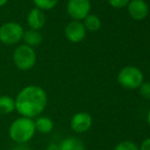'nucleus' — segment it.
<instances>
[{
	"label": "nucleus",
	"mask_w": 150,
	"mask_h": 150,
	"mask_svg": "<svg viewBox=\"0 0 150 150\" xmlns=\"http://www.w3.org/2000/svg\"><path fill=\"white\" fill-rule=\"evenodd\" d=\"M14 102L16 111L21 116L35 119L45 110L48 104V95L42 86L30 84L18 93Z\"/></svg>",
	"instance_id": "f257e3e1"
},
{
	"label": "nucleus",
	"mask_w": 150,
	"mask_h": 150,
	"mask_svg": "<svg viewBox=\"0 0 150 150\" xmlns=\"http://www.w3.org/2000/svg\"><path fill=\"white\" fill-rule=\"evenodd\" d=\"M35 134L34 119L24 116L16 118L8 128V136L16 144H28Z\"/></svg>",
	"instance_id": "f03ea898"
},
{
	"label": "nucleus",
	"mask_w": 150,
	"mask_h": 150,
	"mask_svg": "<svg viewBox=\"0 0 150 150\" xmlns=\"http://www.w3.org/2000/svg\"><path fill=\"white\" fill-rule=\"evenodd\" d=\"M12 61L18 70L29 71L35 67L37 54L35 50L27 44H18L12 52Z\"/></svg>",
	"instance_id": "7ed1b4c3"
},
{
	"label": "nucleus",
	"mask_w": 150,
	"mask_h": 150,
	"mask_svg": "<svg viewBox=\"0 0 150 150\" xmlns=\"http://www.w3.org/2000/svg\"><path fill=\"white\" fill-rule=\"evenodd\" d=\"M25 29L18 22H5L0 26V42L4 45H18L23 40Z\"/></svg>",
	"instance_id": "20e7f679"
},
{
	"label": "nucleus",
	"mask_w": 150,
	"mask_h": 150,
	"mask_svg": "<svg viewBox=\"0 0 150 150\" xmlns=\"http://www.w3.org/2000/svg\"><path fill=\"white\" fill-rule=\"evenodd\" d=\"M117 82L125 88L135 90L144 82L142 71L134 66L124 67L117 75Z\"/></svg>",
	"instance_id": "39448f33"
},
{
	"label": "nucleus",
	"mask_w": 150,
	"mask_h": 150,
	"mask_svg": "<svg viewBox=\"0 0 150 150\" xmlns=\"http://www.w3.org/2000/svg\"><path fill=\"white\" fill-rule=\"evenodd\" d=\"M91 10L90 0H69L67 3V12L73 20L83 21Z\"/></svg>",
	"instance_id": "423d86ee"
},
{
	"label": "nucleus",
	"mask_w": 150,
	"mask_h": 150,
	"mask_svg": "<svg viewBox=\"0 0 150 150\" xmlns=\"http://www.w3.org/2000/svg\"><path fill=\"white\" fill-rule=\"evenodd\" d=\"M86 33L87 30L81 21L73 20L65 26L64 29L65 37L71 43H79L83 41L86 37Z\"/></svg>",
	"instance_id": "0eeeda50"
},
{
	"label": "nucleus",
	"mask_w": 150,
	"mask_h": 150,
	"mask_svg": "<svg viewBox=\"0 0 150 150\" xmlns=\"http://www.w3.org/2000/svg\"><path fill=\"white\" fill-rule=\"evenodd\" d=\"M92 116L88 112H78L71 119V128L75 133H86L92 126Z\"/></svg>",
	"instance_id": "6e6552de"
},
{
	"label": "nucleus",
	"mask_w": 150,
	"mask_h": 150,
	"mask_svg": "<svg viewBox=\"0 0 150 150\" xmlns=\"http://www.w3.org/2000/svg\"><path fill=\"white\" fill-rule=\"evenodd\" d=\"M45 23H46L45 11L39 9V8L33 7L32 9H30L28 14H27V24L29 26V29L40 31L45 26Z\"/></svg>",
	"instance_id": "1a4fd4ad"
},
{
	"label": "nucleus",
	"mask_w": 150,
	"mask_h": 150,
	"mask_svg": "<svg viewBox=\"0 0 150 150\" xmlns=\"http://www.w3.org/2000/svg\"><path fill=\"white\" fill-rule=\"evenodd\" d=\"M128 11L132 19L142 21L147 17L149 8L144 0H131L128 4Z\"/></svg>",
	"instance_id": "9d476101"
},
{
	"label": "nucleus",
	"mask_w": 150,
	"mask_h": 150,
	"mask_svg": "<svg viewBox=\"0 0 150 150\" xmlns=\"http://www.w3.org/2000/svg\"><path fill=\"white\" fill-rule=\"evenodd\" d=\"M34 122H35L36 133L38 132L42 135L50 134L54 128V122L49 116L40 115L34 119Z\"/></svg>",
	"instance_id": "9b49d317"
},
{
	"label": "nucleus",
	"mask_w": 150,
	"mask_h": 150,
	"mask_svg": "<svg viewBox=\"0 0 150 150\" xmlns=\"http://www.w3.org/2000/svg\"><path fill=\"white\" fill-rule=\"evenodd\" d=\"M24 44L31 46V47H36V46H39L40 44L43 41V36H42L41 32L38 30H29L25 31L24 35H23V40Z\"/></svg>",
	"instance_id": "f8f14e48"
},
{
	"label": "nucleus",
	"mask_w": 150,
	"mask_h": 150,
	"mask_svg": "<svg viewBox=\"0 0 150 150\" xmlns=\"http://www.w3.org/2000/svg\"><path fill=\"white\" fill-rule=\"evenodd\" d=\"M61 150H85L84 143L77 137H67L60 142Z\"/></svg>",
	"instance_id": "ddd939ff"
},
{
	"label": "nucleus",
	"mask_w": 150,
	"mask_h": 150,
	"mask_svg": "<svg viewBox=\"0 0 150 150\" xmlns=\"http://www.w3.org/2000/svg\"><path fill=\"white\" fill-rule=\"evenodd\" d=\"M16 111V102L14 99L7 95L0 96V114L7 115Z\"/></svg>",
	"instance_id": "4468645a"
},
{
	"label": "nucleus",
	"mask_w": 150,
	"mask_h": 150,
	"mask_svg": "<svg viewBox=\"0 0 150 150\" xmlns=\"http://www.w3.org/2000/svg\"><path fill=\"white\" fill-rule=\"evenodd\" d=\"M84 26H85L86 30L91 31V32H94L97 31L101 26V21L96 14H88L85 19H84Z\"/></svg>",
	"instance_id": "2eb2a0df"
},
{
	"label": "nucleus",
	"mask_w": 150,
	"mask_h": 150,
	"mask_svg": "<svg viewBox=\"0 0 150 150\" xmlns=\"http://www.w3.org/2000/svg\"><path fill=\"white\" fill-rule=\"evenodd\" d=\"M59 0H33V3L35 4V7L43 10V11H48L55 7L58 4Z\"/></svg>",
	"instance_id": "dca6fc26"
},
{
	"label": "nucleus",
	"mask_w": 150,
	"mask_h": 150,
	"mask_svg": "<svg viewBox=\"0 0 150 150\" xmlns=\"http://www.w3.org/2000/svg\"><path fill=\"white\" fill-rule=\"evenodd\" d=\"M115 150H139V147L132 141H122L115 147Z\"/></svg>",
	"instance_id": "f3484780"
},
{
	"label": "nucleus",
	"mask_w": 150,
	"mask_h": 150,
	"mask_svg": "<svg viewBox=\"0 0 150 150\" xmlns=\"http://www.w3.org/2000/svg\"><path fill=\"white\" fill-rule=\"evenodd\" d=\"M140 95L146 100H150V82H143L140 86Z\"/></svg>",
	"instance_id": "a211bd4d"
},
{
	"label": "nucleus",
	"mask_w": 150,
	"mask_h": 150,
	"mask_svg": "<svg viewBox=\"0 0 150 150\" xmlns=\"http://www.w3.org/2000/svg\"><path fill=\"white\" fill-rule=\"evenodd\" d=\"M130 1L131 0H108V3L115 8H122L128 5Z\"/></svg>",
	"instance_id": "6ab92c4d"
},
{
	"label": "nucleus",
	"mask_w": 150,
	"mask_h": 150,
	"mask_svg": "<svg viewBox=\"0 0 150 150\" xmlns=\"http://www.w3.org/2000/svg\"><path fill=\"white\" fill-rule=\"evenodd\" d=\"M139 150H150V138H147L141 143Z\"/></svg>",
	"instance_id": "aec40b11"
},
{
	"label": "nucleus",
	"mask_w": 150,
	"mask_h": 150,
	"mask_svg": "<svg viewBox=\"0 0 150 150\" xmlns=\"http://www.w3.org/2000/svg\"><path fill=\"white\" fill-rule=\"evenodd\" d=\"M46 150H61L59 145L55 144V143H51V144H49L47 146V149Z\"/></svg>",
	"instance_id": "412c9836"
},
{
	"label": "nucleus",
	"mask_w": 150,
	"mask_h": 150,
	"mask_svg": "<svg viewBox=\"0 0 150 150\" xmlns=\"http://www.w3.org/2000/svg\"><path fill=\"white\" fill-rule=\"evenodd\" d=\"M14 150H29V147H27V144H18Z\"/></svg>",
	"instance_id": "4be33fe9"
},
{
	"label": "nucleus",
	"mask_w": 150,
	"mask_h": 150,
	"mask_svg": "<svg viewBox=\"0 0 150 150\" xmlns=\"http://www.w3.org/2000/svg\"><path fill=\"white\" fill-rule=\"evenodd\" d=\"M8 1H9V0H0V7L6 5V4L8 3Z\"/></svg>",
	"instance_id": "5701e85b"
},
{
	"label": "nucleus",
	"mask_w": 150,
	"mask_h": 150,
	"mask_svg": "<svg viewBox=\"0 0 150 150\" xmlns=\"http://www.w3.org/2000/svg\"><path fill=\"white\" fill-rule=\"evenodd\" d=\"M147 122H148V124H149V126H150V109H149V111H148V114H147Z\"/></svg>",
	"instance_id": "b1692460"
}]
</instances>
